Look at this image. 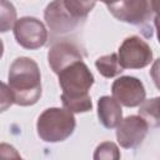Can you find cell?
Instances as JSON below:
<instances>
[{"label":"cell","instance_id":"cell-1","mask_svg":"<svg viewBox=\"0 0 160 160\" xmlns=\"http://www.w3.org/2000/svg\"><path fill=\"white\" fill-rule=\"evenodd\" d=\"M58 75L64 108L71 112L90 111L92 104L89 90L94 84V76L88 65L82 60H78L64 68Z\"/></svg>","mask_w":160,"mask_h":160},{"label":"cell","instance_id":"cell-2","mask_svg":"<svg viewBox=\"0 0 160 160\" xmlns=\"http://www.w3.org/2000/svg\"><path fill=\"white\" fill-rule=\"evenodd\" d=\"M9 90L14 104L30 106L41 96V76L38 64L30 58H18L9 69Z\"/></svg>","mask_w":160,"mask_h":160},{"label":"cell","instance_id":"cell-3","mask_svg":"<svg viewBox=\"0 0 160 160\" xmlns=\"http://www.w3.org/2000/svg\"><path fill=\"white\" fill-rule=\"evenodd\" d=\"M95 0H54L44 12L46 25L54 34L76 30L94 9Z\"/></svg>","mask_w":160,"mask_h":160},{"label":"cell","instance_id":"cell-4","mask_svg":"<svg viewBox=\"0 0 160 160\" xmlns=\"http://www.w3.org/2000/svg\"><path fill=\"white\" fill-rule=\"evenodd\" d=\"M76 121L68 109L50 108L40 114L36 122L38 135L46 142H59L66 140L75 130Z\"/></svg>","mask_w":160,"mask_h":160},{"label":"cell","instance_id":"cell-5","mask_svg":"<svg viewBox=\"0 0 160 160\" xmlns=\"http://www.w3.org/2000/svg\"><path fill=\"white\" fill-rule=\"evenodd\" d=\"M118 58L122 69H142L151 62L152 51L145 40L134 35L122 41Z\"/></svg>","mask_w":160,"mask_h":160},{"label":"cell","instance_id":"cell-6","mask_svg":"<svg viewBox=\"0 0 160 160\" xmlns=\"http://www.w3.org/2000/svg\"><path fill=\"white\" fill-rule=\"evenodd\" d=\"M14 36L16 42L24 49L36 50L45 45L48 40V31L40 20L25 16L16 21L14 26Z\"/></svg>","mask_w":160,"mask_h":160},{"label":"cell","instance_id":"cell-7","mask_svg":"<svg viewBox=\"0 0 160 160\" xmlns=\"http://www.w3.org/2000/svg\"><path fill=\"white\" fill-rule=\"evenodd\" d=\"M108 9L115 19L131 25H142L152 15L150 0H118Z\"/></svg>","mask_w":160,"mask_h":160},{"label":"cell","instance_id":"cell-8","mask_svg":"<svg viewBox=\"0 0 160 160\" xmlns=\"http://www.w3.org/2000/svg\"><path fill=\"white\" fill-rule=\"evenodd\" d=\"M111 92L114 99L126 106H139L145 100V88L142 82L134 76H120L111 85Z\"/></svg>","mask_w":160,"mask_h":160},{"label":"cell","instance_id":"cell-9","mask_svg":"<svg viewBox=\"0 0 160 160\" xmlns=\"http://www.w3.org/2000/svg\"><path fill=\"white\" fill-rule=\"evenodd\" d=\"M116 128V139L120 146L124 149H134L144 141L149 124L141 115H130L121 120Z\"/></svg>","mask_w":160,"mask_h":160},{"label":"cell","instance_id":"cell-10","mask_svg":"<svg viewBox=\"0 0 160 160\" xmlns=\"http://www.w3.org/2000/svg\"><path fill=\"white\" fill-rule=\"evenodd\" d=\"M48 60L51 70L55 74H59L71 62L82 60V54L75 44L69 41H59L50 48Z\"/></svg>","mask_w":160,"mask_h":160},{"label":"cell","instance_id":"cell-11","mask_svg":"<svg viewBox=\"0 0 160 160\" xmlns=\"http://www.w3.org/2000/svg\"><path fill=\"white\" fill-rule=\"evenodd\" d=\"M98 116L104 128L114 129L122 120L121 106L114 98L101 96L98 101Z\"/></svg>","mask_w":160,"mask_h":160},{"label":"cell","instance_id":"cell-12","mask_svg":"<svg viewBox=\"0 0 160 160\" xmlns=\"http://www.w3.org/2000/svg\"><path fill=\"white\" fill-rule=\"evenodd\" d=\"M95 66L98 71L104 76V78H114L119 74L122 72V66L119 62V58L116 54H109L99 58L95 61Z\"/></svg>","mask_w":160,"mask_h":160},{"label":"cell","instance_id":"cell-13","mask_svg":"<svg viewBox=\"0 0 160 160\" xmlns=\"http://www.w3.org/2000/svg\"><path fill=\"white\" fill-rule=\"evenodd\" d=\"M139 114L151 126H160V96L144 100L140 104Z\"/></svg>","mask_w":160,"mask_h":160},{"label":"cell","instance_id":"cell-14","mask_svg":"<svg viewBox=\"0 0 160 160\" xmlns=\"http://www.w3.org/2000/svg\"><path fill=\"white\" fill-rule=\"evenodd\" d=\"M15 18H16V11L12 4L9 2L8 0H1V31L2 32L11 29V26L15 22Z\"/></svg>","mask_w":160,"mask_h":160},{"label":"cell","instance_id":"cell-15","mask_svg":"<svg viewBox=\"0 0 160 160\" xmlns=\"http://www.w3.org/2000/svg\"><path fill=\"white\" fill-rule=\"evenodd\" d=\"M119 158H120L119 149L112 142H102V144H100L96 148L95 154H94V159L95 160H101V159H105V160H109V159L118 160Z\"/></svg>","mask_w":160,"mask_h":160},{"label":"cell","instance_id":"cell-16","mask_svg":"<svg viewBox=\"0 0 160 160\" xmlns=\"http://www.w3.org/2000/svg\"><path fill=\"white\" fill-rule=\"evenodd\" d=\"M150 76L154 81L155 86L158 88V90H160V58L154 61V64L150 69Z\"/></svg>","mask_w":160,"mask_h":160},{"label":"cell","instance_id":"cell-17","mask_svg":"<svg viewBox=\"0 0 160 160\" xmlns=\"http://www.w3.org/2000/svg\"><path fill=\"white\" fill-rule=\"evenodd\" d=\"M151 2V9L156 15H160V0H150Z\"/></svg>","mask_w":160,"mask_h":160},{"label":"cell","instance_id":"cell-18","mask_svg":"<svg viewBox=\"0 0 160 160\" xmlns=\"http://www.w3.org/2000/svg\"><path fill=\"white\" fill-rule=\"evenodd\" d=\"M154 24L156 28V34H158V41L160 44V15H156L154 19Z\"/></svg>","mask_w":160,"mask_h":160},{"label":"cell","instance_id":"cell-19","mask_svg":"<svg viewBox=\"0 0 160 160\" xmlns=\"http://www.w3.org/2000/svg\"><path fill=\"white\" fill-rule=\"evenodd\" d=\"M96 1V0H95ZM100 1H102L104 4H106V5H111V4H114V2H116L118 0H100Z\"/></svg>","mask_w":160,"mask_h":160}]
</instances>
